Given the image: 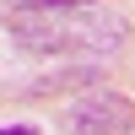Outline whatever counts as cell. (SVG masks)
Here are the masks:
<instances>
[{
	"label": "cell",
	"mask_w": 135,
	"mask_h": 135,
	"mask_svg": "<svg viewBox=\"0 0 135 135\" xmlns=\"http://www.w3.org/2000/svg\"><path fill=\"white\" fill-rule=\"evenodd\" d=\"M11 38L32 54H114L130 38V22L108 11L103 0L92 6H49V11H11Z\"/></svg>",
	"instance_id": "cell-1"
},
{
	"label": "cell",
	"mask_w": 135,
	"mask_h": 135,
	"mask_svg": "<svg viewBox=\"0 0 135 135\" xmlns=\"http://www.w3.org/2000/svg\"><path fill=\"white\" fill-rule=\"evenodd\" d=\"M65 130L70 135H130L135 130V103L119 97V92H108V86H97V92H86V97L70 103Z\"/></svg>",
	"instance_id": "cell-2"
},
{
	"label": "cell",
	"mask_w": 135,
	"mask_h": 135,
	"mask_svg": "<svg viewBox=\"0 0 135 135\" xmlns=\"http://www.w3.org/2000/svg\"><path fill=\"white\" fill-rule=\"evenodd\" d=\"M49 6H92V0H11V11H49Z\"/></svg>",
	"instance_id": "cell-3"
},
{
	"label": "cell",
	"mask_w": 135,
	"mask_h": 135,
	"mask_svg": "<svg viewBox=\"0 0 135 135\" xmlns=\"http://www.w3.org/2000/svg\"><path fill=\"white\" fill-rule=\"evenodd\" d=\"M0 135H32V130H0Z\"/></svg>",
	"instance_id": "cell-4"
}]
</instances>
